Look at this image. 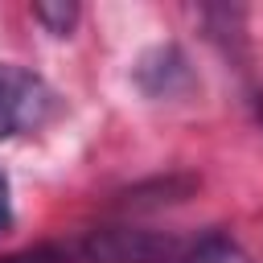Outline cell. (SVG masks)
I'll list each match as a JSON object with an SVG mask.
<instances>
[{"label": "cell", "mask_w": 263, "mask_h": 263, "mask_svg": "<svg viewBox=\"0 0 263 263\" xmlns=\"http://www.w3.org/2000/svg\"><path fill=\"white\" fill-rule=\"evenodd\" d=\"M53 111H58V95L41 74L0 62V140L37 132L45 119H53Z\"/></svg>", "instance_id": "1"}, {"label": "cell", "mask_w": 263, "mask_h": 263, "mask_svg": "<svg viewBox=\"0 0 263 263\" xmlns=\"http://www.w3.org/2000/svg\"><path fill=\"white\" fill-rule=\"evenodd\" d=\"M177 263H251L226 234L210 230V234H197V238H185L181 247V259Z\"/></svg>", "instance_id": "2"}, {"label": "cell", "mask_w": 263, "mask_h": 263, "mask_svg": "<svg viewBox=\"0 0 263 263\" xmlns=\"http://www.w3.org/2000/svg\"><path fill=\"white\" fill-rule=\"evenodd\" d=\"M33 16L49 29V33H70V25L78 21V8L74 4H33Z\"/></svg>", "instance_id": "3"}, {"label": "cell", "mask_w": 263, "mask_h": 263, "mask_svg": "<svg viewBox=\"0 0 263 263\" xmlns=\"http://www.w3.org/2000/svg\"><path fill=\"white\" fill-rule=\"evenodd\" d=\"M12 226V197H8V177L0 173V230Z\"/></svg>", "instance_id": "4"}]
</instances>
